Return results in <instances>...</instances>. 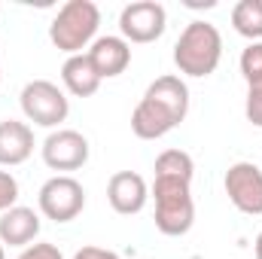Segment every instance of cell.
I'll use <instances>...</instances> for the list:
<instances>
[{"label": "cell", "instance_id": "13", "mask_svg": "<svg viewBox=\"0 0 262 259\" xmlns=\"http://www.w3.org/2000/svg\"><path fill=\"white\" fill-rule=\"evenodd\" d=\"M34 153V128L18 119L0 122V168L25 165Z\"/></svg>", "mask_w": 262, "mask_h": 259}, {"label": "cell", "instance_id": "18", "mask_svg": "<svg viewBox=\"0 0 262 259\" xmlns=\"http://www.w3.org/2000/svg\"><path fill=\"white\" fill-rule=\"evenodd\" d=\"M244 113H247V122H250V125L262 128V82H250V85H247Z\"/></svg>", "mask_w": 262, "mask_h": 259}, {"label": "cell", "instance_id": "12", "mask_svg": "<svg viewBox=\"0 0 262 259\" xmlns=\"http://www.w3.org/2000/svg\"><path fill=\"white\" fill-rule=\"evenodd\" d=\"M85 55L92 58V64H95V70H98L101 79H113V76H119V73L128 70L131 43H125L122 37H98V40L89 46Z\"/></svg>", "mask_w": 262, "mask_h": 259}, {"label": "cell", "instance_id": "19", "mask_svg": "<svg viewBox=\"0 0 262 259\" xmlns=\"http://www.w3.org/2000/svg\"><path fill=\"white\" fill-rule=\"evenodd\" d=\"M15 201H18V180L9 171H0V213L15 207Z\"/></svg>", "mask_w": 262, "mask_h": 259}, {"label": "cell", "instance_id": "8", "mask_svg": "<svg viewBox=\"0 0 262 259\" xmlns=\"http://www.w3.org/2000/svg\"><path fill=\"white\" fill-rule=\"evenodd\" d=\"M223 189L229 195V201L247 213V217H259L262 213V168L253 162H235L226 177H223Z\"/></svg>", "mask_w": 262, "mask_h": 259}, {"label": "cell", "instance_id": "23", "mask_svg": "<svg viewBox=\"0 0 262 259\" xmlns=\"http://www.w3.org/2000/svg\"><path fill=\"white\" fill-rule=\"evenodd\" d=\"M0 259H6V250H3V244H0Z\"/></svg>", "mask_w": 262, "mask_h": 259}, {"label": "cell", "instance_id": "10", "mask_svg": "<svg viewBox=\"0 0 262 259\" xmlns=\"http://www.w3.org/2000/svg\"><path fill=\"white\" fill-rule=\"evenodd\" d=\"M107 201H110V207H113L116 213L134 217V213H140V210L146 207V201H149V186H146V180H143L140 174H134V171H119V174H113L110 183H107Z\"/></svg>", "mask_w": 262, "mask_h": 259}, {"label": "cell", "instance_id": "1", "mask_svg": "<svg viewBox=\"0 0 262 259\" xmlns=\"http://www.w3.org/2000/svg\"><path fill=\"white\" fill-rule=\"evenodd\" d=\"M186 113H189V85L180 76L165 73L156 82H149L143 98L137 101L131 113V131L140 140H159L177 128L186 119Z\"/></svg>", "mask_w": 262, "mask_h": 259}, {"label": "cell", "instance_id": "14", "mask_svg": "<svg viewBox=\"0 0 262 259\" xmlns=\"http://www.w3.org/2000/svg\"><path fill=\"white\" fill-rule=\"evenodd\" d=\"M61 82L73 98H92L98 89H101V76L92 64V58L82 52V55H70L64 64H61Z\"/></svg>", "mask_w": 262, "mask_h": 259}, {"label": "cell", "instance_id": "24", "mask_svg": "<svg viewBox=\"0 0 262 259\" xmlns=\"http://www.w3.org/2000/svg\"><path fill=\"white\" fill-rule=\"evenodd\" d=\"M0 82H3V73H0Z\"/></svg>", "mask_w": 262, "mask_h": 259}, {"label": "cell", "instance_id": "5", "mask_svg": "<svg viewBox=\"0 0 262 259\" xmlns=\"http://www.w3.org/2000/svg\"><path fill=\"white\" fill-rule=\"evenodd\" d=\"M21 113L28 122L40 125V128H58L70 113V101L67 95L49 79H31L21 95H18Z\"/></svg>", "mask_w": 262, "mask_h": 259}, {"label": "cell", "instance_id": "6", "mask_svg": "<svg viewBox=\"0 0 262 259\" xmlns=\"http://www.w3.org/2000/svg\"><path fill=\"white\" fill-rule=\"evenodd\" d=\"M37 204H40V213L46 220H52V223H70L85 207V189H82V183L76 177L55 174V177H49L40 186Z\"/></svg>", "mask_w": 262, "mask_h": 259}, {"label": "cell", "instance_id": "15", "mask_svg": "<svg viewBox=\"0 0 262 259\" xmlns=\"http://www.w3.org/2000/svg\"><path fill=\"white\" fill-rule=\"evenodd\" d=\"M232 28L250 43L262 40V0H238L232 9Z\"/></svg>", "mask_w": 262, "mask_h": 259}, {"label": "cell", "instance_id": "17", "mask_svg": "<svg viewBox=\"0 0 262 259\" xmlns=\"http://www.w3.org/2000/svg\"><path fill=\"white\" fill-rule=\"evenodd\" d=\"M241 76L247 79V85L250 82H262V40L259 43H247V49L241 52Z\"/></svg>", "mask_w": 262, "mask_h": 259}, {"label": "cell", "instance_id": "20", "mask_svg": "<svg viewBox=\"0 0 262 259\" xmlns=\"http://www.w3.org/2000/svg\"><path fill=\"white\" fill-rule=\"evenodd\" d=\"M18 259H64L61 256V250L55 247V244H49V241H34L31 247H25Z\"/></svg>", "mask_w": 262, "mask_h": 259}, {"label": "cell", "instance_id": "2", "mask_svg": "<svg viewBox=\"0 0 262 259\" xmlns=\"http://www.w3.org/2000/svg\"><path fill=\"white\" fill-rule=\"evenodd\" d=\"M223 61V34L210 21H189L174 43V64L183 76H210Z\"/></svg>", "mask_w": 262, "mask_h": 259}, {"label": "cell", "instance_id": "21", "mask_svg": "<svg viewBox=\"0 0 262 259\" xmlns=\"http://www.w3.org/2000/svg\"><path fill=\"white\" fill-rule=\"evenodd\" d=\"M73 259H122L119 253H113V250H107V247H79Z\"/></svg>", "mask_w": 262, "mask_h": 259}, {"label": "cell", "instance_id": "7", "mask_svg": "<svg viewBox=\"0 0 262 259\" xmlns=\"http://www.w3.org/2000/svg\"><path fill=\"white\" fill-rule=\"evenodd\" d=\"M168 28V12L156 0H134L119 12V31L125 43H156Z\"/></svg>", "mask_w": 262, "mask_h": 259}, {"label": "cell", "instance_id": "11", "mask_svg": "<svg viewBox=\"0 0 262 259\" xmlns=\"http://www.w3.org/2000/svg\"><path fill=\"white\" fill-rule=\"evenodd\" d=\"M40 213L34 207H25V204H15L9 207L6 213H0V244L6 247H31L40 235Z\"/></svg>", "mask_w": 262, "mask_h": 259}, {"label": "cell", "instance_id": "22", "mask_svg": "<svg viewBox=\"0 0 262 259\" xmlns=\"http://www.w3.org/2000/svg\"><path fill=\"white\" fill-rule=\"evenodd\" d=\"M253 256L262 259V232L256 235V241H253Z\"/></svg>", "mask_w": 262, "mask_h": 259}, {"label": "cell", "instance_id": "16", "mask_svg": "<svg viewBox=\"0 0 262 259\" xmlns=\"http://www.w3.org/2000/svg\"><path fill=\"white\" fill-rule=\"evenodd\" d=\"M156 177H177V180H189L195 177V162L189 153L183 149H165L156 159Z\"/></svg>", "mask_w": 262, "mask_h": 259}, {"label": "cell", "instance_id": "9", "mask_svg": "<svg viewBox=\"0 0 262 259\" xmlns=\"http://www.w3.org/2000/svg\"><path fill=\"white\" fill-rule=\"evenodd\" d=\"M40 153L52 171H79L89 162V137L73 128H55L43 140Z\"/></svg>", "mask_w": 262, "mask_h": 259}, {"label": "cell", "instance_id": "3", "mask_svg": "<svg viewBox=\"0 0 262 259\" xmlns=\"http://www.w3.org/2000/svg\"><path fill=\"white\" fill-rule=\"evenodd\" d=\"M98 28H101V9L92 0H67L49 25V40L67 58L82 55V49H89L98 40Z\"/></svg>", "mask_w": 262, "mask_h": 259}, {"label": "cell", "instance_id": "4", "mask_svg": "<svg viewBox=\"0 0 262 259\" xmlns=\"http://www.w3.org/2000/svg\"><path fill=\"white\" fill-rule=\"evenodd\" d=\"M152 198H156V229L168 238H180L195 223V201H192V183L177 177H156L152 180Z\"/></svg>", "mask_w": 262, "mask_h": 259}]
</instances>
